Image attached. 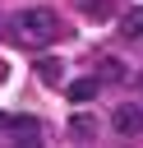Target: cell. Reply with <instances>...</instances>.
I'll return each instance as SVG.
<instances>
[{"label": "cell", "mask_w": 143, "mask_h": 148, "mask_svg": "<svg viewBox=\"0 0 143 148\" xmlns=\"http://www.w3.org/2000/svg\"><path fill=\"white\" fill-rule=\"evenodd\" d=\"M0 130H9V139H14V143H37V139H42L37 116H5V125H0Z\"/></svg>", "instance_id": "3957f363"}, {"label": "cell", "mask_w": 143, "mask_h": 148, "mask_svg": "<svg viewBox=\"0 0 143 148\" xmlns=\"http://www.w3.org/2000/svg\"><path fill=\"white\" fill-rule=\"evenodd\" d=\"M65 92H69V102H92L97 97V79H74Z\"/></svg>", "instance_id": "277c9868"}, {"label": "cell", "mask_w": 143, "mask_h": 148, "mask_svg": "<svg viewBox=\"0 0 143 148\" xmlns=\"http://www.w3.org/2000/svg\"><path fill=\"white\" fill-rule=\"evenodd\" d=\"M92 134H97V120H92V116H74V120H69V139H78V143H88Z\"/></svg>", "instance_id": "5b68a950"}, {"label": "cell", "mask_w": 143, "mask_h": 148, "mask_svg": "<svg viewBox=\"0 0 143 148\" xmlns=\"http://www.w3.org/2000/svg\"><path fill=\"white\" fill-rule=\"evenodd\" d=\"M37 69H42V79H60V65H55V60H42Z\"/></svg>", "instance_id": "9c48e42d"}, {"label": "cell", "mask_w": 143, "mask_h": 148, "mask_svg": "<svg viewBox=\"0 0 143 148\" xmlns=\"http://www.w3.org/2000/svg\"><path fill=\"white\" fill-rule=\"evenodd\" d=\"M0 125H5V116H0Z\"/></svg>", "instance_id": "4fadbf2b"}, {"label": "cell", "mask_w": 143, "mask_h": 148, "mask_svg": "<svg viewBox=\"0 0 143 148\" xmlns=\"http://www.w3.org/2000/svg\"><path fill=\"white\" fill-rule=\"evenodd\" d=\"M0 32H5V18H0Z\"/></svg>", "instance_id": "8fae6325"}, {"label": "cell", "mask_w": 143, "mask_h": 148, "mask_svg": "<svg viewBox=\"0 0 143 148\" xmlns=\"http://www.w3.org/2000/svg\"><path fill=\"white\" fill-rule=\"evenodd\" d=\"M138 88H143V74H138Z\"/></svg>", "instance_id": "7c38bea8"}, {"label": "cell", "mask_w": 143, "mask_h": 148, "mask_svg": "<svg viewBox=\"0 0 143 148\" xmlns=\"http://www.w3.org/2000/svg\"><path fill=\"white\" fill-rule=\"evenodd\" d=\"M97 79H106V83H120V79H125V65H120V60H101V65H97Z\"/></svg>", "instance_id": "ba28073f"}, {"label": "cell", "mask_w": 143, "mask_h": 148, "mask_svg": "<svg viewBox=\"0 0 143 148\" xmlns=\"http://www.w3.org/2000/svg\"><path fill=\"white\" fill-rule=\"evenodd\" d=\"M74 9L78 14H88V18H111L115 9H111V0H74Z\"/></svg>", "instance_id": "8992f818"}, {"label": "cell", "mask_w": 143, "mask_h": 148, "mask_svg": "<svg viewBox=\"0 0 143 148\" xmlns=\"http://www.w3.org/2000/svg\"><path fill=\"white\" fill-rule=\"evenodd\" d=\"M9 32H14V42L18 46H51L55 37H60V18L51 14V9H23V14H14L9 18Z\"/></svg>", "instance_id": "6da1fadb"}, {"label": "cell", "mask_w": 143, "mask_h": 148, "mask_svg": "<svg viewBox=\"0 0 143 148\" xmlns=\"http://www.w3.org/2000/svg\"><path fill=\"white\" fill-rule=\"evenodd\" d=\"M120 32L134 42V37H143V9H129L125 18H120Z\"/></svg>", "instance_id": "52a82bcc"}, {"label": "cell", "mask_w": 143, "mask_h": 148, "mask_svg": "<svg viewBox=\"0 0 143 148\" xmlns=\"http://www.w3.org/2000/svg\"><path fill=\"white\" fill-rule=\"evenodd\" d=\"M111 125H115V134H125V139L143 134V106H138V102H120L115 116H111Z\"/></svg>", "instance_id": "7a4b0ae2"}, {"label": "cell", "mask_w": 143, "mask_h": 148, "mask_svg": "<svg viewBox=\"0 0 143 148\" xmlns=\"http://www.w3.org/2000/svg\"><path fill=\"white\" fill-rule=\"evenodd\" d=\"M0 79H5V60H0Z\"/></svg>", "instance_id": "30bf717a"}]
</instances>
